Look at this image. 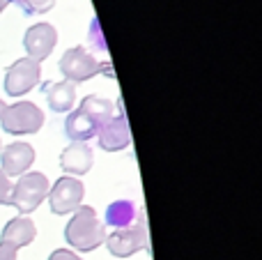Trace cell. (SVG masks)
I'll list each match as a JSON object with an SVG mask.
<instances>
[{
  "instance_id": "11",
  "label": "cell",
  "mask_w": 262,
  "mask_h": 260,
  "mask_svg": "<svg viewBox=\"0 0 262 260\" xmlns=\"http://www.w3.org/2000/svg\"><path fill=\"white\" fill-rule=\"evenodd\" d=\"M92 166H95V152L88 143H69L60 152V168L64 170V175L83 178L92 170Z\"/></svg>"
},
{
  "instance_id": "17",
  "label": "cell",
  "mask_w": 262,
  "mask_h": 260,
  "mask_svg": "<svg viewBox=\"0 0 262 260\" xmlns=\"http://www.w3.org/2000/svg\"><path fill=\"white\" fill-rule=\"evenodd\" d=\"M21 7L26 16H35V14H46L55 7V0H14Z\"/></svg>"
},
{
  "instance_id": "18",
  "label": "cell",
  "mask_w": 262,
  "mask_h": 260,
  "mask_svg": "<svg viewBox=\"0 0 262 260\" xmlns=\"http://www.w3.org/2000/svg\"><path fill=\"white\" fill-rule=\"evenodd\" d=\"M12 180L0 170V205H9L12 203Z\"/></svg>"
},
{
  "instance_id": "1",
  "label": "cell",
  "mask_w": 262,
  "mask_h": 260,
  "mask_svg": "<svg viewBox=\"0 0 262 260\" xmlns=\"http://www.w3.org/2000/svg\"><path fill=\"white\" fill-rule=\"evenodd\" d=\"M106 226L97 216V210L90 205H81L72 214L69 224L64 226V242L76 253H90L104 244Z\"/></svg>"
},
{
  "instance_id": "3",
  "label": "cell",
  "mask_w": 262,
  "mask_h": 260,
  "mask_svg": "<svg viewBox=\"0 0 262 260\" xmlns=\"http://www.w3.org/2000/svg\"><path fill=\"white\" fill-rule=\"evenodd\" d=\"M0 127L9 136H30L44 127V111L35 101H14L5 106L0 115Z\"/></svg>"
},
{
  "instance_id": "7",
  "label": "cell",
  "mask_w": 262,
  "mask_h": 260,
  "mask_svg": "<svg viewBox=\"0 0 262 260\" xmlns=\"http://www.w3.org/2000/svg\"><path fill=\"white\" fill-rule=\"evenodd\" d=\"M41 81V62L32 58H18L16 62H12L5 72V95L9 97H23L30 90H35L37 83Z\"/></svg>"
},
{
  "instance_id": "2",
  "label": "cell",
  "mask_w": 262,
  "mask_h": 260,
  "mask_svg": "<svg viewBox=\"0 0 262 260\" xmlns=\"http://www.w3.org/2000/svg\"><path fill=\"white\" fill-rule=\"evenodd\" d=\"M49 189H51V182L44 173H39V170H28L12 187V203H9V205L16 207L18 214L30 216L32 212L46 201Z\"/></svg>"
},
{
  "instance_id": "12",
  "label": "cell",
  "mask_w": 262,
  "mask_h": 260,
  "mask_svg": "<svg viewBox=\"0 0 262 260\" xmlns=\"http://www.w3.org/2000/svg\"><path fill=\"white\" fill-rule=\"evenodd\" d=\"M37 237V226L35 221L30 219V216H14V219H9L7 224L3 226V230H0V242L5 244H12L14 249H26L30 247L32 242H35Z\"/></svg>"
},
{
  "instance_id": "10",
  "label": "cell",
  "mask_w": 262,
  "mask_h": 260,
  "mask_svg": "<svg viewBox=\"0 0 262 260\" xmlns=\"http://www.w3.org/2000/svg\"><path fill=\"white\" fill-rule=\"evenodd\" d=\"M32 164H35V147H32L30 143L16 141L0 150V170H3L9 180L21 178L23 173L30 170Z\"/></svg>"
},
{
  "instance_id": "14",
  "label": "cell",
  "mask_w": 262,
  "mask_h": 260,
  "mask_svg": "<svg viewBox=\"0 0 262 260\" xmlns=\"http://www.w3.org/2000/svg\"><path fill=\"white\" fill-rule=\"evenodd\" d=\"M46 104L53 113H69L76 104V85L69 81L46 83Z\"/></svg>"
},
{
  "instance_id": "5",
  "label": "cell",
  "mask_w": 262,
  "mask_h": 260,
  "mask_svg": "<svg viewBox=\"0 0 262 260\" xmlns=\"http://www.w3.org/2000/svg\"><path fill=\"white\" fill-rule=\"evenodd\" d=\"M104 244L111 256L115 258H131L138 251H149V237L143 216L129 228H118L113 233H106Z\"/></svg>"
},
{
  "instance_id": "13",
  "label": "cell",
  "mask_w": 262,
  "mask_h": 260,
  "mask_svg": "<svg viewBox=\"0 0 262 260\" xmlns=\"http://www.w3.org/2000/svg\"><path fill=\"white\" fill-rule=\"evenodd\" d=\"M140 210L134 201H127V198H120V201H113L108 207H106L104 214V226H111L113 230L118 228H129L136 221L140 219Z\"/></svg>"
},
{
  "instance_id": "20",
  "label": "cell",
  "mask_w": 262,
  "mask_h": 260,
  "mask_svg": "<svg viewBox=\"0 0 262 260\" xmlns=\"http://www.w3.org/2000/svg\"><path fill=\"white\" fill-rule=\"evenodd\" d=\"M16 258H18V251L12 244L0 242V260H16Z\"/></svg>"
},
{
  "instance_id": "16",
  "label": "cell",
  "mask_w": 262,
  "mask_h": 260,
  "mask_svg": "<svg viewBox=\"0 0 262 260\" xmlns=\"http://www.w3.org/2000/svg\"><path fill=\"white\" fill-rule=\"evenodd\" d=\"M78 109L83 111V113L88 115V118L92 120V122L97 124V129L101 127L104 122H108L111 118H113L118 111H115V104L111 99H106V97H99V95H88L81 99V106Z\"/></svg>"
},
{
  "instance_id": "4",
  "label": "cell",
  "mask_w": 262,
  "mask_h": 260,
  "mask_svg": "<svg viewBox=\"0 0 262 260\" xmlns=\"http://www.w3.org/2000/svg\"><path fill=\"white\" fill-rule=\"evenodd\" d=\"M83 198H85V184L78 178L62 175V178H58L51 184L46 201H49L53 214L64 216V214H74L83 205Z\"/></svg>"
},
{
  "instance_id": "8",
  "label": "cell",
  "mask_w": 262,
  "mask_h": 260,
  "mask_svg": "<svg viewBox=\"0 0 262 260\" xmlns=\"http://www.w3.org/2000/svg\"><path fill=\"white\" fill-rule=\"evenodd\" d=\"M55 44H58V30L46 21L30 26L23 35V49H26L28 58L37 60V62L49 58L55 51Z\"/></svg>"
},
{
  "instance_id": "15",
  "label": "cell",
  "mask_w": 262,
  "mask_h": 260,
  "mask_svg": "<svg viewBox=\"0 0 262 260\" xmlns=\"http://www.w3.org/2000/svg\"><path fill=\"white\" fill-rule=\"evenodd\" d=\"M64 134L72 143H88L97 136V124L81 109H72L64 120Z\"/></svg>"
},
{
  "instance_id": "23",
  "label": "cell",
  "mask_w": 262,
  "mask_h": 260,
  "mask_svg": "<svg viewBox=\"0 0 262 260\" xmlns=\"http://www.w3.org/2000/svg\"><path fill=\"white\" fill-rule=\"evenodd\" d=\"M0 150H3V141H0Z\"/></svg>"
},
{
  "instance_id": "22",
  "label": "cell",
  "mask_w": 262,
  "mask_h": 260,
  "mask_svg": "<svg viewBox=\"0 0 262 260\" xmlns=\"http://www.w3.org/2000/svg\"><path fill=\"white\" fill-rule=\"evenodd\" d=\"M5 106H7V104H5V101H3V97H0V115H3V111H5Z\"/></svg>"
},
{
  "instance_id": "19",
  "label": "cell",
  "mask_w": 262,
  "mask_h": 260,
  "mask_svg": "<svg viewBox=\"0 0 262 260\" xmlns=\"http://www.w3.org/2000/svg\"><path fill=\"white\" fill-rule=\"evenodd\" d=\"M49 260H83V258L76 251H72V249H55L49 256Z\"/></svg>"
},
{
  "instance_id": "6",
  "label": "cell",
  "mask_w": 262,
  "mask_h": 260,
  "mask_svg": "<svg viewBox=\"0 0 262 260\" xmlns=\"http://www.w3.org/2000/svg\"><path fill=\"white\" fill-rule=\"evenodd\" d=\"M58 69L64 76V81L76 85V83H85L90 78H95L101 72V62L83 46H72V49H67L62 53Z\"/></svg>"
},
{
  "instance_id": "21",
  "label": "cell",
  "mask_w": 262,
  "mask_h": 260,
  "mask_svg": "<svg viewBox=\"0 0 262 260\" xmlns=\"http://www.w3.org/2000/svg\"><path fill=\"white\" fill-rule=\"evenodd\" d=\"M12 3H14V0H0V14H3L5 9H7L9 5H12Z\"/></svg>"
},
{
  "instance_id": "9",
  "label": "cell",
  "mask_w": 262,
  "mask_h": 260,
  "mask_svg": "<svg viewBox=\"0 0 262 260\" xmlns=\"http://www.w3.org/2000/svg\"><path fill=\"white\" fill-rule=\"evenodd\" d=\"M97 143L104 152H120L127 150L131 145V132H129V122L124 118V111L118 109V113L104 122L97 129Z\"/></svg>"
}]
</instances>
